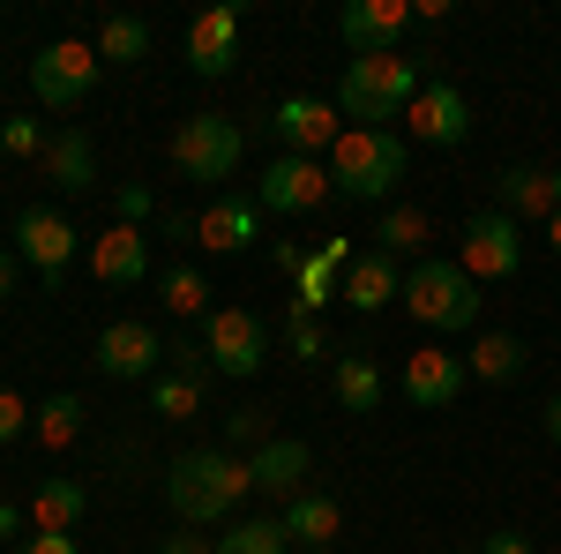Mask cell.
Instances as JSON below:
<instances>
[{
	"mask_svg": "<svg viewBox=\"0 0 561 554\" xmlns=\"http://www.w3.org/2000/svg\"><path fill=\"white\" fill-rule=\"evenodd\" d=\"M90 278H98V285H113V293L142 285V278H150V240H142L135 225H121V217H113V225L90 240Z\"/></svg>",
	"mask_w": 561,
	"mask_h": 554,
	"instance_id": "obj_15",
	"label": "cell"
},
{
	"mask_svg": "<svg viewBox=\"0 0 561 554\" xmlns=\"http://www.w3.org/2000/svg\"><path fill=\"white\" fill-rule=\"evenodd\" d=\"M330 188L352 203H389L404 188V135L397 128H345L330 143Z\"/></svg>",
	"mask_w": 561,
	"mask_h": 554,
	"instance_id": "obj_3",
	"label": "cell"
},
{
	"mask_svg": "<svg viewBox=\"0 0 561 554\" xmlns=\"http://www.w3.org/2000/svg\"><path fill=\"white\" fill-rule=\"evenodd\" d=\"M158 554H217V540H203V532H180V540H165Z\"/></svg>",
	"mask_w": 561,
	"mask_h": 554,
	"instance_id": "obj_42",
	"label": "cell"
},
{
	"mask_svg": "<svg viewBox=\"0 0 561 554\" xmlns=\"http://www.w3.org/2000/svg\"><path fill=\"white\" fill-rule=\"evenodd\" d=\"M285 352H293V360H322V352H330V330H322L314 315H293V323H285Z\"/></svg>",
	"mask_w": 561,
	"mask_h": 554,
	"instance_id": "obj_35",
	"label": "cell"
},
{
	"mask_svg": "<svg viewBox=\"0 0 561 554\" xmlns=\"http://www.w3.org/2000/svg\"><path fill=\"white\" fill-rule=\"evenodd\" d=\"M465 368H472V383H517V375H524V338L486 330V338L465 352Z\"/></svg>",
	"mask_w": 561,
	"mask_h": 554,
	"instance_id": "obj_27",
	"label": "cell"
},
{
	"mask_svg": "<svg viewBox=\"0 0 561 554\" xmlns=\"http://www.w3.org/2000/svg\"><path fill=\"white\" fill-rule=\"evenodd\" d=\"M404 128L420 135V143H434V150H457V143L472 135V98L457 83H427L404 105Z\"/></svg>",
	"mask_w": 561,
	"mask_h": 554,
	"instance_id": "obj_13",
	"label": "cell"
},
{
	"mask_svg": "<svg viewBox=\"0 0 561 554\" xmlns=\"http://www.w3.org/2000/svg\"><path fill=\"white\" fill-rule=\"evenodd\" d=\"M31 434H38L45 450H68V442L83 434V405H76L68 389H60V397H45V405H38V420H31Z\"/></svg>",
	"mask_w": 561,
	"mask_h": 554,
	"instance_id": "obj_32",
	"label": "cell"
},
{
	"mask_svg": "<svg viewBox=\"0 0 561 554\" xmlns=\"http://www.w3.org/2000/svg\"><path fill=\"white\" fill-rule=\"evenodd\" d=\"M165 368H173V375H187V383H203V389H210V375H217L210 352H203V344H187V338L165 344Z\"/></svg>",
	"mask_w": 561,
	"mask_h": 554,
	"instance_id": "obj_36",
	"label": "cell"
},
{
	"mask_svg": "<svg viewBox=\"0 0 561 554\" xmlns=\"http://www.w3.org/2000/svg\"><path fill=\"white\" fill-rule=\"evenodd\" d=\"M457 262H465V278H472V285L517 278V270H524V233H517V217L472 211V217H465V233H457Z\"/></svg>",
	"mask_w": 561,
	"mask_h": 554,
	"instance_id": "obj_7",
	"label": "cell"
},
{
	"mask_svg": "<svg viewBox=\"0 0 561 554\" xmlns=\"http://www.w3.org/2000/svg\"><path fill=\"white\" fill-rule=\"evenodd\" d=\"M45 143H53V135H45L38 121H8V128H0V150H8V158H45Z\"/></svg>",
	"mask_w": 561,
	"mask_h": 554,
	"instance_id": "obj_37",
	"label": "cell"
},
{
	"mask_svg": "<svg viewBox=\"0 0 561 554\" xmlns=\"http://www.w3.org/2000/svg\"><path fill=\"white\" fill-rule=\"evenodd\" d=\"M45 180L60 188V195H90L98 188V150H90V135L83 128H60L53 143H45Z\"/></svg>",
	"mask_w": 561,
	"mask_h": 554,
	"instance_id": "obj_22",
	"label": "cell"
},
{
	"mask_svg": "<svg viewBox=\"0 0 561 554\" xmlns=\"http://www.w3.org/2000/svg\"><path fill=\"white\" fill-rule=\"evenodd\" d=\"M547 248H554V256H561V211L547 217Z\"/></svg>",
	"mask_w": 561,
	"mask_h": 554,
	"instance_id": "obj_46",
	"label": "cell"
},
{
	"mask_svg": "<svg viewBox=\"0 0 561 554\" xmlns=\"http://www.w3.org/2000/svg\"><path fill=\"white\" fill-rule=\"evenodd\" d=\"M420 90H427L420 53H359L337 76V113H345V128H389V121H404V105Z\"/></svg>",
	"mask_w": 561,
	"mask_h": 554,
	"instance_id": "obj_2",
	"label": "cell"
},
{
	"mask_svg": "<svg viewBox=\"0 0 561 554\" xmlns=\"http://www.w3.org/2000/svg\"><path fill=\"white\" fill-rule=\"evenodd\" d=\"M90 510L83 479H45L38 495H31V532H76Z\"/></svg>",
	"mask_w": 561,
	"mask_h": 554,
	"instance_id": "obj_26",
	"label": "cell"
},
{
	"mask_svg": "<svg viewBox=\"0 0 561 554\" xmlns=\"http://www.w3.org/2000/svg\"><path fill=\"white\" fill-rule=\"evenodd\" d=\"M270 434H277V427H270V412H255V405H240V412H225V450H232V457H240V450L255 457V450L270 442Z\"/></svg>",
	"mask_w": 561,
	"mask_h": 554,
	"instance_id": "obj_34",
	"label": "cell"
},
{
	"mask_svg": "<svg viewBox=\"0 0 561 554\" xmlns=\"http://www.w3.org/2000/svg\"><path fill=\"white\" fill-rule=\"evenodd\" d=\"M255 233H262V203H255V195H210V203H203V217H195L203 256H240Z\"/></svg>",
	"mask_w": 561,
	"mask_h": 554,
	"instance_id": "obj_17",
	"label": "cell"
},
{
	"mask_svg": "<svg viewBox=\"0 0 561 554\" xmlns=\"http://www.w3.org/2000/svg\"><path fill=\"white\" fill-rule=\"evenodd\" d=\"M337 299L345 307H359V315H382L389 299H404V270H397V256H375V248H359L345 270V285H337Z\"/></svg>",
	"mask_w": 561,
	"mask_h": 554,
	"instance_id": "obj_21",
	"label": "cell"
},
{
	"mask_svg": "<svg viewBox=\"0 0 561 554\" xmlns=\"http://www.w3.org/2000/svg\"><path fill=\"white\" fill-rule=\"evenodd\" d=\"M8 532H15V510H8V502H0V540H8Z\"/></svg>",
	"mask_w": 561,
	"mask_h": 554,
	"instance_id": "obj_47",
	"label": "cell"
},
{
	"mask_svg": "<svg viewBox=\"0 0 561 554\" xmlns=\"http://www.w3.org/2000/svg\"><path fill=\"white\" fill-rule=\"evenodd\" d=\"M248 495H255V479H248V457H232V450H180L165 472V502L187 532L232 524Z\"/></svg>",
	"mask_w": 561,
	"mask_h": 554,
	"instance_id": "obj_1",
	"label": "cell"
},
{
	"mask_svg": "<svg viewBox=\"0 0 561 554\" xmlns=\"http://www.w3.org/2000/svg\"><path fill=\"white\" fill-rule=\"evenodd\" d=\"M270 262H277V278H300V248H293V240H277V248H270Z\"/></svg>",
	"mask_w": 561,
	"mask_h": 554,
	"instance_id": "obj_43",
	"label": "cell"
},
{
	"mask_svg": "<svg viewBox=\"0 0 561 554\" xmlns=\"http://www.w3.org/2000/svg\"><path fill=\"white\" fill-rule=\"evenodd\" d=\"M404 23H412V0H352L345 15H337V38L352 45V60L359 53H397Z\"/></svg>",
	"mask_w": 561,
	"mask_h": 554,
	"instance_id": "obj_16",
	"label": "cell"
},
{
	"mask_svg": "<svg viewBox=\"0 0 561 554\" xmlns=\"http://www.w3.org/2000/svg\"><path fill=\"white\" fill-rule=\"evenodd\" d=\"M479 554H531V540H524V532H486Z\"/></svg>",
	"mask_w": 561,
	"mask_h": 554,
	"instance_id": "obj_41",
	"label": "cell"
},
{
	"mask_svg": "<svg viewBox=\"0 0 561 554\" xmlns=\"http://www.w3.org/2000/svg\"><path fill=\"white\" fill-rule=\"evenodd\" d=\"M270 135L293 150V158H322L337 135H345V113H337V98L322 105V98H285L277 113H270Z\"/></svg>",
	"mask_w": 561,
	"mask_h": 554,
	"instance_id": "obj_12",
	"label": "cell"
},
{
	"mask_svg": "<svg viewBox=\"0 0 561 554\" xmlns=\"http://www.w3.org/2000/svg\"><path fill=\"white\" fill-rule=\"evenodd\" d=\"M494 211L502 217H554L561 203H554V172H539V166H510L502 180H494Z\"/></svg>",
	"mask_w": 561,
	"mask_h": 554,
	"instance_id": "obj_24",
	"label": "cell"
},
{
	"mask_svg": "<svg viewBox=\"0 0 561 554\" xmlns=\"http://www.w3.org/2000/svg\"><path fill=\"white\" fill-rule=\"evenodd\" d=\"M150 412H158V420H203V383L158 368V375H150Z\"/></svg>",
	"mask_w": 561,
	"mask_h": 554,
	"instance_id": "obj_31",
	"label": "cell"
},
{
	"mask_svg": "<svg viewBox=\"0 0 561 554\" xmlns=\"http://www.w3.org/2000/svg\"><path fill=\"white\" fill-rule=\"evenodd\" d=\"M8 554H83V540L76 532H31V540H15Z\"/></svg>",
	"mask_w": 561,
	"mask_h": 554,
	"instance_id": "obj_40",
	"label": "cell"
},
{
	"mask_svg": "<svg viewBox=\"0 0 561 554\" xmlns=\"http://www.w3.org/2000/svg\"><path fill=\"white\" fill-rule=\"evenodd\" d=\"M98 76H105L98 45H83V38H53L38 60H31V98H38L45 113H68V105H83L90 90H98Z\"/></svg>",
	"mask_w": 561,
	"mask_h": 554,
	"instance_id": "obj_6",
	"label": "cell"
},
{
	"mask_svg": "<svg viewBox=\"0 0 561 554\" xmlns=\"http://www.w3.org/2000/svg\"><path fill=\"white\" fill-rule=\"evenodd\" d=\"M285 532L300 540V547H330L337 532H345V510H337V495H322V487H307L285 502Z\"/></svg>",
	"mask_w": 561,
	"mask_h": 554,
	"instance_id": "obj_25",
	"label": "cell"
},
{
	"mask_svg": "<svg viewBox=\"0 0 561 554\" xmlns=\"http://www.w3.org/2000/svg\"><path fill=\"white\" fill-rule=\"evenodd\" d=\"M232 60H240V8L195 15V31H187V68L217 83V76H232Z\"/></svg>",
	"mask_w": 561,
	"mask_h": 554,
	"instance_id": "obj_20",
	"label": "cell"
},
{
	"mask_svg": "<svg viewBox=\"0 0 561 554\" xmlns=\"http://www.w3.org/2000/svg\"><path fill=\"white\" fill-rule=\"evenodd\" d=\"M98 60H150V23H142V15H105Z\"/></svg>",
	"mask_w": 561,
	"mask_h": 554,
	"instance_id": "obj_33",
	"label": "cell"
},
{
	"mask_svg": "<svg viewBox=\"0 0 561 554\" xmlns=\"http://www.w3.org/2000/svg\"><path fill=\"white\" fill-rule=\"evenodd\" d=\"M367 240H375V256H420V240H434V225H427V211H412V203H389L382 225H375Z\"/></svg>",
	"mask_w": 561,
	"mask_h": 554,
	"instance_id": "obj_28",
	"label": "cell"
},
{
	"mask_svg": "<svg viewBox=\"0 0 561 554\" xmlns=\"http://www.w3.org/2000/svg\"><path fill=\"white\" fill-rule=\"evenodd\" d=\"M217 554H293V532H285V517H232Z\"/></svg>",
	"mask_w": 561,
	"mask_h": 554,
	"instance_id": "obj_29",
	"label": "cell"
},
{
	"mask_svg": "<svg viewBox=\"0 0 561 554\" xmlns=\"http://www.w3.org/2000/svg\"><path fill=\"white\" fill-rule=\"evenodd\" d=\"M330 389H337V405L359 412V420H367V412H382V360H375V352H359V344L337 352V360H330Z\"/></svg>",
	"mask_w": 561,
	"mask_h": 554,
	"instance_id": "obj_23",
	"label": "cell"
},
{
	"mask_svg": "<svg viewBox=\"0 0 561 554\" xmlns=\"http://www.w3.org/2000/svg\"><path fill=\"white\" fill-rule=\"evenodd\" d=\"M203 352H210L217 375H262V360H270V330H262L255 307H210V323H203Z\"/></svg>",
	"mask_w": 561,
	"mask_h": 554,
	"instance_id": "obj_8",
	"label": "cell"
},
{
	"mask_svg": "<svg viewBox=\"0 0 561 554\" xmlns=\"http://www.w3.org/2000/svg\"><path fill=\"white\" fill-rule=\"evenodd\" d=\"M113 211H121V225H135V233H142V225L158 217V195H150V188H121V195H113Z\"/></svg>",
	"mask_w": 561,
	"mask_h": 554,
	"instance_id": "obj_39",
	"label": "cell"
},
{
	"mask_svg": "<svg viewBox=\"0 0 561 554\" xmlns=\"http://www.w3.org/2000/svg\"><path fill=\"white\" fill-rule=\"evenodd\" d=\"M240 150H248V135H240V121L232 113H195V121H180L173 128V172L180 180H232V166H240Z\"/></svg>",
	"mask_w": 561,
	"mask_h": 554,
	"instance_id": "obj_5",
	"label": "cell"
},
{
	"mask_svg": "<svg viewBox=\"0 0 561 554\" xmlns=\"http://www.w3.org/2000/svg\"><path fill=\"white\" fill-rule=\"evenodd\" d=\"M547 442H554V450H561V397H554V405H547Z\"/></svg>",
	"mask_w": 561,
	"mask_h": 554,
	"instance_id": "obj_45",
	"label": "cell"
},
{
	"mask_svg": "<svg viewBox=\"0 0 561 554\" xmlns=\"http://www.w3.org/2000/svg\"><path fill=\"white\" fill-rule=\"evenodd\" d=\"M554 203H561V172H554Z\"/></svg>",
	"mask_w": 561,
	"mask_h": 554,
	"instance_id": "obj_49",
	"label": "cell"
},
{
	"mask_svg": "<svg viewBox=\"0 0 561 554\" xmlns=\"http://www.w3.org/2000/svg\"><path fill=\"white\" fill-rule=\"evenodd\" d=\"M76 240H83V233H76L60 211H45V203H23V211H15V256L31 262L45 285H60V278H68Z\"/></svg>",
	"mask_w": 561,
	"mask_h": 554,
	"instance_id": "obj_11",
	"label": "cell"
},
{
	"mask_svg": "<svg viewBox=\"0 0 561 554\" xmlns=\"http://www.w3.org/2000/svg\"><path fill=\"white\" fill-rule=\"evenodd\" d=\"M293 554H330V547H293Z\"/></svg>",
	"mask_w": 561,
	"mask_h": 554,
	"instance_id": "obj_48",
	"label": "cell"
},
{
	"mask_svg": "<svg viewBox=\"0 0 561 554\" xmlns=\"http://www.w3.org/2000/svg\"><path fill=\"white\" fill-rule=\"evenodd\" d=\"M352 256H359L352 240H322V248L300 262V278H293V315H314V323H322V307L337 299V285H345Z\"/></svg>",
	"mask_w": 561,
	"mask_h": 554,
	"instance_id": "obj_19",
	"label": "cell"
},
{
	"mask_svg": "<svg viewBox=\"0 0 561 554\" xmlns=\"http://www.w3.org/2000/svg\"><path fill=\"white\" fill-rule=\"evenodd\" d=\"M404 307H412L427 330H472L479 323V285L465 278L457 256H420L404 270Z\"/></svg>",
	"mask_w": 561,
	"mask_h": 554,
	"instance_id": "obj_4",
	"label": "cell"
},
{
	"mask_svg": "<svg viewBox=\"0 0 561 554\" xmlns=\"http://www.w3.org/2000/svg\"><path fill=\"white\" fill-rule=\"evenodd\" d=\"M158 299H165V307H173V315H203V323H210V278H203V270H195V262H173V270H158Z\"/></svg>",
	"mask_w": 561,
	"mask_h": 554,
	"instance_id": "obj_30",
	"label": "cell"
},
{
	"mask_svg": "<svg viewBox=\"0 0 561 554\" xmlns=\"http://www.w3.org/2000/svg\"><path fill=\"white\" fill-rule=\"evenodd\" d=\"M472 554H479V547H472Z\"/></svg>",
	"mask_w": 561,
	"mask_h": 554,
	"instance_id": "obj_50",
	"label": "cell"
},
{
	"mask_svg": "<svg viewBox=\"0 0 561 554\" xmlns=\"http://www.w3.org/2000/svg\"><path fill=\"white\" fill-rule=\"evenodd\" d=\"M472 383V368L457 360V352H442V344H420L412 360H404V397L420 405V412H442V405H457Z\"/></svg>",
	"mask_w": 561,
	"mask_h": 554,
	"instance_id": "obj_14",
	"label": "cell"
},
{
	"mask_svg": "<svg viewBox=\"0 0 561 554\" xmlns=\"http://www.w3.org/2000/svg\"><path fill=\"white\" fill-rule=\"evenodd\" d=\"M31 420H38V412H31L15 389H0V450H8V442H23V434H31Z\"/></svg>",
	"mask_w": 561,
	"mask_h": 554,
	"instance_id": "obj_38",
	"label": "cell"
},
{
	"mask_svg": "<svg viewBox=\"0 0 561 554\" xmlns=\"http://www.w3.org/2000/svg\"><path fill=\"white\" fill-rule=\"evenodd\" d=\"M90 360H98V375H113V383H150V375L165 368V338H158L142 315H121V323L98 330Z\"/></svg>",
	"mask_w": 561,
	"mask_h": 554,
	"instance_id": "obj_9",
	"label": "cell"
},
{
	"mask_svg": "<svg viewBox=\"0 0 561 554\" xmlns=\"http://www.w3.org/2000/svg\"><path fill=\"white\" fill-rule=\"evenodd\" d=\"M337 188H330V166L322 158H270L262 166V188H255V203L262 211H277V217H307V211H322Z\"/></svg>",
	"mask_w": 561,
	"mask_h": 554,
	"instance_id": "obj_10",
	"label": "cell"
},
{
	"mask_svg": "<svg viewBox=\"0 0 561 554\" xmlns=\"http://www.w3.org/2000/svg\"><path fill=\"white\" fill-rule=\"evenodd\" d=\"M15 278H23V262H15V256H8V248H0V299L15 293Z\"/></svg>",
	"mask_w": 561,
	"mask_h": 554,
	"instance_id": "obj_44",
	"label": "cell"
},
{
	"mask_svg": "<svg viewBox=\"0 0 561 554\" xmlns=\"http://www.w3.org/2000/svg\"><path fill=\"white\" fill-rule=\"evenodd\" d=\"M307 442H293V434H270L255 457H248V479H255V495H270V502H293V495H307Z\"/></svg>",
	"mask_w": 561,
	"mask_h": 554,
	"instance_id": "obj_18",
	"label": "cell"
}]
</instances>
